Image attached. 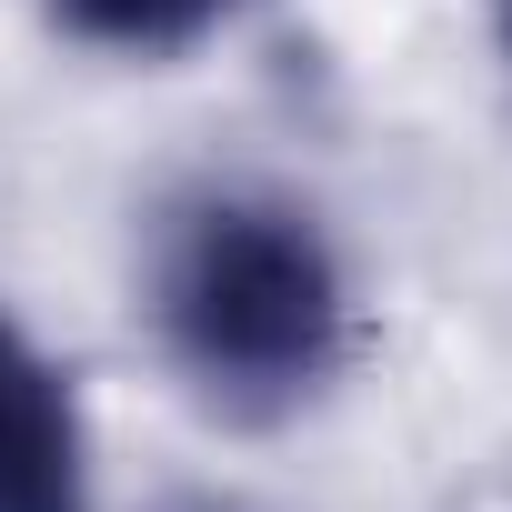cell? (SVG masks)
<instances>
[{
  "label": "cell",
  "mask_w": 512,
  "mask_h": 512,
  "mask_svg": "<svg viewBox=\"0 0 512 512\" xmlns=\"http://www.w3.org/2000/svg\"><path fill=\"white\" fill-rule=\"evenodd\" d=\"M151 322L211 412L272 422L342 362V262L312 211L272 191H201L161 221Z\"/></svg>",
  "instance_id": "obj_1"
},
{
  "label": "cell",
  "mask_w": 512,
  "mask_h": 512,
  "mask_svg": "<svg viewBox=\"0 0 512 512\" xmlns=\"http://www.w3.org/2000/svg\"><path fill=\"white\" fill-rule=\"evenodd\" d=\"M0 512H81V412L71 382L0 322Z\"/></svg>",
  "instance_id": "obj_2"
},
{
  "label": "cell",
  "mask_w": 512,
  "mask_h": 512,
  "mask_svg": "<svg viewBox=\"0 0 512 512\" xmlns=\"http://www.w3.org/2000/svg\"><path fill=\"white\" fill-rule=\"evenodd\" d=\"M231 0H61V21L91 31V41H121V51H171L191 31H211Z\"/></svg>",
  "instance_id": "obj_3"
},
{
  "label": "cell",
  "mask_w": 512,
  "mask_h": 512,
  "mask_svg": "<svg viewBox=\"0 0 512 512\" xmlns=\"http://www.w3.org/2000/svg\"><path fill=\"white\" fill-rule=\"evenodd\" d=\"M492 11H502V41H512V0H492Z\"/></svg>",
  "instance_id": "obj_4"
}]
</instances>
